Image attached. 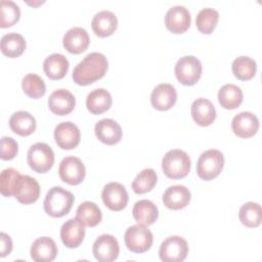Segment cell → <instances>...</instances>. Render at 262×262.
Masks as SVG:
<instances>
[{
    "label": "cell",
    "mask_w": 262,
    "mask_h": 262,
    "mask_svg": "<svg viewBox=\"0 0 262 262\" xmlns=\"http://www.w3.org/2000/svg\"><path fill=\"white\" fill-rule=\"evenodd\" d=\"M107 59L99 52L87 54L73 70V80L78 85L86 86L101 79L107 71Z\"/></svg>",
    "instance_id": "6da1fadb"
},
{
    "label": "cell",
    "mask_w": 262,
    "mask_h": 262,
    "mask_svg": "<svg viewBox=\"0 0 262 262\" xmlns=\"http://www.w3.org/2000/svg\"><path fill=\"white\" fill-rule=\"evenodd\" d=\"M73 193L60 186L51 187L44 199L43 207L47 215L59 218L67 215L74 204Z\"/></svg>",
    "instance_id": "7a4b0ae2"
},
{
    "label": "cell",
    "mask_w": 262,
    "mask_h": 262,
    "mask_svg": "<svg viewBox=\"0 0 262 262\" xmlns=\"http://www.w3.org/2000/svg\"><path fill=\"white\" fill-rule=\"evenodd\" d=\"M190 166L189 156L184 150L178 148L167 151L162 160L163 172L171 179L185 177L190 171Z\"/></svg>",
    "instance_id": "3957f363"
},
{
    "label": "cell",
    "mask_w": 262,
    "mask_h": 262,
    "mask_svg": "<svg viewBox=\"0 0 262 262\" xmlns=\"http://www.w3.org/2000/svg\"><path fill=\"white\" fill-rule=\"evenodd\" d=\"M224 166L223 154L218 149L205 150L196 162V174L206 181L217 177Z\"/></svg>",
    "instance_id": "277c9868"
},
{
    "label": "cell",
    "mask_w": 262,
    "mask_h": 262,
    "mask_svg": "<svg viewBox=\"0 0 262 262\" xmlns=\"http://www.w3.org/2000/svg\"><path fill=\"white\" fill-rule=\"evenodd\" d=\"M27 161L33 171L46 173L53 166L54 152L48 144L36 142L30 146L27 154Z\"/></svg>",
    "instance_id": "5b68a950"
},
{
    "label": "cell",
    "mask_w": 262,
    "mask_h": 262,
    "mask_svg": "<svg viewBox=\"0 0 262 262\" xmlns=\"http://www.w3.org/2000/svg\"><path fill=\"white\" fill-rule=\"evenodd\" d=\"M124 241L129 251L141 254L150 249L154 237L151 231L145 225L136 224L127 228L124 234Z\"/></svg>",
    "instance_id": "8992f818"
},
{
    "label": "cell",
    "mask_w": 262,
    "mask_h": 262,
    "mask_svg": "<svg viewBox=\"0 0 262 262\" xmlns=\"http://www.w3.org/2000/svg\"><path fill=\"white\" fill-rule=\"evenodd\" d=\"M175 76L177 80L186 86L194 85L202 76V63L193 55L180 57L175 64Z\"/></svg>",
    "instance_id": "52a82bcc"
},
{
    "label": "cell",
    "mask_w": 262,
    "mask_h": 262,
    "mask_svg": "<svg viewBox=\"0 0 262 262\" xmlns=\"http://www.w3.org/2000/svg\"><path fill=\"white\" fill-rule=\"evenodd\" d=\"M188 254L187 242L179 236L167 237L160 246V259L164 262H182Z\"/></svg>",
    "instance_id": "ba28073f"
},
{
    "label": "cell",
    "mask_w": 262,
    "mask_h": 262,
    "mask_svg": "<svg viewBox=\"0 0 262 262\" xmlns=\"http://www.w3.org/2000/svg\"><path fill=\"white\" fill-rule=\"evenodd\" d=\"M60 179L71 185L80 184L86 175V169L83 162L77 157H66L61 160L58 167Z\"/></svg>",
    "instance_id": "9c48e42d"
},
{
    "label": "cell",
    "mask_w": 262,
    "mask_h": 262,
    "mask_svg": "<svg viewBox=\"0 0 262 262\" xmlns=\"http://www.w3.org/2000/svg\"><path fill=\"white\" fill-rule=\"evenodd\" d=\"M92 252L95 259L99 262L115 261L120 252L119 243L112 234H101L95 239L92 247Z\"/></svg>",
    "instance_id": "30bf717a"
},
{
    "label": "cell",
    "mask_w": 262,
    "mask_h": 262,
    "mask_svg": "<svg viewBox=\"0 0 262 262\" xmlns=\"http://www.w3.org/2000/svg\"><path fill=\"white\" fill-rule=\"evenodd\" d=\"M103 204L112 211H121L128 204V192L124 185L119 182L105 184L101 191Z\"/></svg>",
    "instance_id": "8fae6325"
},
{
    "label": "cell",
    "mask_w": 262,
    "mask_h": 262,
    "mask_svg": "<svg viewBox=\"0 0 262 262\" xmlns=\"http://www.w3.org/2000/svg\"><path fill=\"white\" fill-rule=\"evenodd\" d=\"M191 16L188 9L182 5H175L168 9L165 15L167 29L174 34L184 33L190 26Z\"/></svg>",
    "instance_id": "7c38bea8"
},
{
    "label": "cell",
    "mask_w": 262,
    "mask_h": 262,
    "mask_svg": "<svg viewBox=\"0 0 262 262\" xmlns=\"http://www.w3.org/2000/svg\"><path fill=\"white\" fill-rule=\"evenodd\" d=\"M81 133L78 126L70 121L59 123L54 128V139L62 149H73L80 143Z\"/></svg>",
    "instance_id": "4fadbf2b"
},
{
    "label": "cell",
    "mask_w": 262,
    "mask_h": 262,
    "mask_svg": "<svg viewBox=\"0 0 262 262\" xmlns=\"http://www.w3.org/2000/svg\"><path fill=\"white\" fill-rule=\"evenodd\" d=\"M85 236L84 224L77 218L67 220L60 228V238L62 244L70 249L78 248Z\"/></svg>",
    "instance_id": "5bb4252c"
},
{
    "label": "cell",
    "mask_w": 262,
    "mask_h": 262,
    "mask_svg": "<svg viewBox=\"0 0 262 262\" xmlns=\"http://www.w3.org/2000/svg\"><path fill=\"white\" fill-rule=\"evenodd\" d=\"M13 195L21 204H33L40 196V185L35 178L20 174Z\"/></svg>",
    "instance_id": "9a60e30c"
},
{
    "label": "cell",
    "mask_w": 262,
    "mask_h": 262,
    "mask_svg": "<svg viewBox=\"0 0 262 262\" xmlns=\"http://www.w3.org/2000/svg\"><path fill=\"white\" fill-rule=\"evenodd\" d=\"M233 133L241 138L254 136L259 129V120L251 112H242L235 115L231 121Z\"/></svg>",
    "instance_id": "2e32d148"
},
{
    "label": "cell",
    "mask_w": 262,
    "mask_h": 262,
    "mask_svg": "<svg viewBox=\"0 0 262 262\" xmlns=\"http://www.w3.org/2000/svg\"><path fill=\"white\" fill-rule=\"evenodd\" d=\"M177 100V91L175 87L168 83L157 85L150 94L151 105L158 111L170 110Z\"/></svg>",
    "instance_id": "e0dca14e"
},
{
    "label": "cell",
    "mask_w": 262,
    "mask_h": 262,
    "mask_svg": "<svg viewBox=\"0 0 262 262\" xmlns=\"http://www.w3.org/2000/svg\"><path fill=\"white\" fill-rule=\"evenodd\" d=\"M76 105V98L69 90L60 88L54 90L48 98V106L50 111L57 116H66L70 114Z\"/></svg>",
    "instance_id": "ac0fdd59"
},
{
    "label": "cell",
    "mask_w": 262,
    "mask_h": 262,
    "mask_svg": "<svg viewBox=\"0 0 262 262\" xmlns=\"http://www.w3.org/2000/svg\"><path fill=\"white\" fill-rule=\"evenodd\" d=\"M90 43V38L87 31L81 27L71 28L66 32L62 38L63 47L74 54L84 52Z\"/></svg>",
    "instance_id": "d6986e66"
},
{
    "label": "cell",
    "mask_w": 262,
    "mask_h": 262,
    "mask_svg": "<svg viewBox=\"0 0 262 262\" xmlns=\"http://www.w3.org/2000/svg\"><path fill=\"white\" fill-rule=\"evenodd\" d=\"M94 132L98 140L107 144L114 145L122 138V128L118 122L113 119H102L95 124Z\"/></svg>",
    "instance_id": "ffe728a7"
},
{
    "label": "cell",
    "mask_w": 262,
    "mask_h": 262,
    "mask_svg": "<svg viewBox=\"0 0 262 262\" xmlns=\"http://www.w3.org/2000/svg\"><path fill=\"white\" fill-rule=\"evenodd\" d=\"M56 255L57 246L51 237H38L31 246V257L36 262H50L55 259Z\"/></svg>",
    "instance_id": "44dd1931"
},
{
    "label": "cell",
    "mask_w": 262,
    "mask_h": 262,
    "mask_svg": "<svg viewBox=\"0 0 262 262\" xmlns=\"http://www.w3.org/2000/svg\"><path fill=\"white\" fill-rule=\"evenodd\" d=\"M191 199L189 189L184 185H173L168 187L163 194L164 205L171 210L185 208Z\"/></svg>",
    "instance_id": "7402d4cb"
},
{
    "label": "cell",
    "mask_w": 262,
    "mask_h": 262,
    "mask_svg": "<svg viewBox=\"0 0 262 262\" xmlns=\"http://www.w3.org/2000/svg\"><path fill=\"white\" fill-rule=\"evenodd\" d=\"M91 27L98 37L111 36L118 27V18L111 10H100L93 16Z\"/></svg>",
    "instance_id": "603a6c76"
},
{
    "label": "cell",
    "mask_w": 262,
    "mask_h": 262,
    "mask_svg": "<svg viewBox=\"0 0 262 262\" xmlns=\"http://www.w3.org/2000/svg\"><path fill=\"white\" fill-rule=\"evenodd\" d=\"M191 117L200 126L211 125L216 118V110L211 100L207 98H196L191 104Z\"/></svg>",
    "instance_id": "cb8c5ba5"
},
{
    "label": "cell",
    "mask_w": 262,
    "mask_h": 262,
    "mask_svg": "<svg viewBox=\"0 0 262 262\" xmlns=\"http://www.w3.org/2000/svg\"><path fill=\"white\" fill-rule=\"evenodd\" d=\"M132 215L138 224L148 226L154 224L158 219L159 210L151 201L140 200L134 204Z\"/></svg>",
    "instance_id": "d4e9b609"
},
{
    "label": "cell",
    "mask_w": 262,
    "mask_h": 262,
    "mask_svg": "<svg viewBox=\"0 0 262 262\" xmlns=\"http://www.w3.org/2000/svg\"><path fill=\"white\" fill-rule=\"evenodd\" d=\"M112 95L104 88H97L92 90L86 98L87 110L93 115H99L112 106Z\"/></svg>",
    "instance_id": "484cf974"
},
{
    "label": "cell",
    "mask_w": 262,
    "mask_h": 262,
    "mask_svg": "<svg viewBox=\"0 0 262 262\" xmlns=\"http://www.w3.org/2000/svg\"><path fill=\"white\" fill-rule=\"evenodd\" d=\"M36 120L29 112L18 111L11 115L9 119L10 129L20 136L31 135L36 130Z\"/></svg>",
    "instance_id": "4316f807"
},
{
    "label": "cell",
    "mask_w": 262,
    "mask_h": 262,
    "mask_svg": "<svg viewBox=\"0 0 262 262\" xmlns=\"http://www.w3.org/2000/svg\"><path fill=\"white\" fill-rule=\"evenodd\" d=\"M43 70L51 80L62 79L69 70V60L63 54L52 53L43 62Z\"/></svg>",
    "instance_id": "83f0119b"
},
{
    "label": "cell",
    "mask_w": 262,
    "mask_h": 262,
    "mask_svg": "<svg viewBox=\"0 0 262 262\" xmlns=\"http://www.w3.org/2000/svg\"><path fill=\"white\" fill-rule=\"evenodd\" d=\"M244 94L242 89L234 84H225L218 91V100L222 107L234 110L243 102Z\"/></svg>",
    "instance_id": "f1b7e54d"
},
{
    "label": "cell",
    "mask_w": 262,
    "mask_h": 262,
    "mask_svg": "<svg viewBox=\"0 0 262 262\" xmlns=\"http://www.w3.org/2000/svg\"><path fill=\"white\" fill-rule=\"evenodd\" d=\"M76 217L86 226L94 227L100 223L102 213L99 207L90 201L83 202L79 205L76 211Z\"/></svg>",
    "instance_id": "f546056e"
},
{
    "label": "cell",
    "mask_w": 262,
    "mask_h": 262,
    "mask_svg": "<svg viewBox=\"0 0 262 262\" xmlns=\"http://www.w3.org/2000/svg\"><path fill=\"white\" fill-rule=\"evenodd\" d=\"M1 51L8 57H17L26 49V40L23 35L17 33H8L1 38Z\"/></svg>",
    "instance_id": "4dcf8cb0"
},
{
    "label": "cell",
    "mask_w": 262,
    "mask_h": 262,
    "mask_svg": "<svg viewBox=\"0 0 262 262\" xmlns=\"http://www.w3.org/2000/svg\"><path fill=\"white\" fill-rule=\"evenodd\" d=\"M241 222L250 228L257 227L262 222V210L258 203L248 202L244 204L238 212Z\"/></svg>",
    "instance_id": "1f68e13d"
},
{
    "label": "cell",
    "mask_w": 262,
    "mask_h": 262,
    "mask_svg": "<svg viewBox=\"0 0 262 262\" xmlns=\"http://www.w3.org/2000/svg\"><path fill=\"white\" fill-rule=\"evenodd\" d=\"M233 75L242 81H247L252 79L257 70L256 61L249 56H238L236 57L231 64Z\"/></svg>",
    "instance_id": "d6a6232c"
},
{
    "label": "cell",
    "mask_w": 262,
    "mask_h": 262,
    "mask_svg": "<svg viewBox=\"0 0 262 262\" xmlns=\"http://www.w3.org/2000/svg\"><path fill=\"white\" fill-rule=\"evenodd\" d=\"M219 19V12L211 7L201 9L195 17V25L198 30L203 34H211Z\"/></svg>",
    "instance_id": "836d02e7"
},
{
    "label": "cell",
    "mask_w": 262,
    "mask_h": 262,
    "mask_svg": "<svg viewBox=\"0 0 262 262\" xmlns=\"http://www.w3.org/2000/svg\"><path fill=\"white\" fill-rule=\"evenodd\" d=\"M158 180L157 173L151 168L143 169L139 172L132 181V189L137 194H142L150 191Z\"/></svg>",
    "instance_id": "e575fe53"
},
{
    "label": "cell",
    "mask_w": 262,
    "mask_h": 262,
    "mask_svg": "<svg viewBox=\"0 0 262 262\" xmlns=\"http://www.w3.org/2000/svg\"><path fill=\"white\" fill-rule=\"evenodd\" d=\"M21 88L26 95L38 99L46 92V85L43 79L36 74H28L23 78Z\"/></svg>",
    "instance_id": "d590c367"
},
{
    "label": "cell",
    "mask_w": 262,
    "mask_h": 262,
    "mask_svg": "<svg viewBox=\"0 0 262 262\" xmlns=\"http://www.w3.org/2000/svg\"><path fill=\"white\" fill-rule=\"evenodd\" d=\"M20 16L18 5L10 0H2L0 2V27L7 28L13 26Z\"/></svg>",
    "instance_id": "8d00e7d4"
},
{
    "label": "cell",
    "mask_w": 262,
    "mask_h": 262,
    "mask_svg": "<svg viewBox=\"0 0 262 262\" xmlns=\"http://www.w3.org/2000/svg\"><path fill=\"white\" fill-rule=\"evenodd\" d=\"M19 176V172L13 168H6L1 172L0 191L2 195L11 196L14 194V190Z\"/></svg>",
    "instance_id": "74e56055"
},
{
    "label": "cell",
    "mask_w": 262,
    "mask_h": 262,
    "mask_svg": "<svg viewBox=\"0 0 262 262\" xmlns=\"http://www.w3.org/2000/svg\"><path fill=\"white\" fill-rule=\"evenodd\" d=\"M18 150V144L12 137L3 136L1 138V159L4 161L12 160Z\"/></svg>",
    "instance_id": "f35d334b"
},
{
    "label": "cell",
    "mask_w": 262,
    "mask_h": 262,
    "mask_svg": "<svg viewBox=\"0 0 262 262\" xmlns=\"http://www.w3.org/2000/svg\"><path fill=\"white\" fill-rule=\"evenodd\" d=\"M12 251V241L5 232L0 233V257L3 258L9 255Z\"/></svg>",
    "instance_id": "ab89813d"
}]
</instances>
